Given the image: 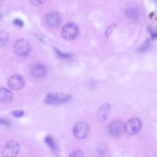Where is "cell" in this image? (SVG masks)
Returning <instances> with one entry per match:
<instances>
[{
	"instance_id": "1",
	"label": "cell",
	"mask_w": 157,
	"mask_h": 157,
	"mask_svg": "<svg viewBox=\"0 0 157 157\" xmlns=\"http://www.w3.org/2000/svg\"><path fill=\"white\" fill-rule=\"evenodd\" d=\"M72 98L71 95L65 93H49L44 99V102L49 105H59L69 101Z\"/></svg>"
},
{
	"instance_id": "2",
	"label": "cell",
	"mask_w": 157,
	"mask_h": 157,
	"mask_svg": "<svg viewBox=\"0 0 157 157\" xmlns=\"http://www.w3.org/2000/svg\"><path fill=\"white\" fill-rule=\"evenodd\" d=\"M19 146L16 141L10 140L4 145L1 150L2 157H16L19 151Z\"/></svg>"
},
{
	"instance_id": "3",
	"label": "cell",
	"mask_w": 157,
	"mask_h": 157,
	"mask_svg": "<svg viewBox=\"0 0 157 157\" xmlns=\"http://www.w3.org/2000/svg\"><path fill=\"white\" fill-rule=\"evenodd\" d=\"M78 29L77 25L75 23L69 22L63 27L61 32L62 37L67 41L75 39L78 35Z\"/></svg>"
},
{
	"instance_id": "4",
	"label": "cell",
	"mask_w": 157,
	"mask_h": 157,
	"mask_svg": "<svg viewBox=\"0 0 157 157\" xmlns=\"http://www.w3.org/2000/svg\"><path fill=\"white\" fill-rule=\"evenodd\" d=\"M30 50L31 45L30 43L25 38L18 39L13 45V51L18 56H25L29 53Z\"/></svg>"
},
{
	"instance_id": "5",
	"label": "cell",
	"mask_w": 157,
	"mask_h": 157,
	"mask_svg": "<svg viewBox=\"0 0 157 157\" xmlns=\"http://www.w3.org/2000/svg\"><path fill=\"white\" fill-rule=\"evenodd\" d=\"M141 126V122L139 119L132 118L124 124V131L128 135H134L140 131Z\"/></svg>"
},
{
	"instance_id": "6",
	"label": "cell",
	"mask_w": 157,
	"mask_h": 157,
	"mask_svg": "<svg viewBox=\"0 0 157 157\" xmlns=\"http://www.w3.org/2000/svg\"><path fill=\"white\" fill-rule=\"evenodd\" d=\"M90 130L89 125L86 122L79 121L77 123L73 128V132L74 136L79 139L85 138Z\"/></svg>"
},
{
	"instance_id": "7",
	"label": "cell",
	"mask_w": 157,
	"mask_h": 157,
	"mask_svg": "<svg viewBox=\"0 0 157 157\" xmlns=\"http://www.w3.org/2000/svg\"><path fill=\"white\" fill-rule=\"evenodd\" d=\"M108 131L112 136L119 137L123 134L124 131V124L121 120L114 121L109 125Z\"/></svg>"
},
{
	"instance_id": "8",
	"label": "cell",
	"mask_w": 157,
	"mask_h": 157,
	"mask_svg": "<svg viewBox=\"0 0 157 157\" xmlns=\"http://www.w3.org/2000/svg\"><path fill=\"white\" fill-rule=\"evenodd\" d=\"M24 78L19 75H14L10 76L8 80L9 86L11 89L17 90L22 89L25 85Z\"/></svg>"
},
{
	"instance_id": "9",
	"label": "cell",
	"mask_w": 157,
	"mask_h": 157,
	"mask_svg": "<svg viewBox=\"0 0 157 157\" xmlns=\"http://www.w3.org/2000/svg\"><path fill=\"white\" fill-rule=\"evenodd\" d=\"M45 19L47 24L49 26L52 27H56L60 23L61 17L59 12L52 11L46 14Z\"/></svg>"
},
{
	"instance_id": "10",
	"label": "cell",
	"mask_w": 157,
	"mask_h": 157,
	"mask_svg": "<svg viewBox=\"0 0 157 157\" xmlns=\"http://www.w3.org/2000/svg\"><path fill=\"white\" fill-rule=\"evenodd\" d=\"M111 110V106L108 103L101 105L99 108L97 112V117L100 121H104L108 118Z\"/></svg>"
},
{
	"instance_id": "11",
	"label": "cell",
	"mask_w": 157,
	"mask_h": 157,
	"mask_svg": "<svg viewBox=\"0 0 157 157\" xmlns=\"http://www.w3.org/2000/svg\"><path fill=\"white\" fill-rule=\"evenodd\" d=\"M31 73L32 76L36 78H43L46 75V70L43 65L37 64L32 67Z\"/></svg>"
},
{
	"instance_id": "12",
	"label": "cell",
	"mask_w": 157,
	"mask_h": 157,
	"mask_svg": "<svg viewBox=\"0 0 157 157\" xmlns=\"http://www.w3.org/2000/svg\"><path fill=\"white\" fill-rule=\"evenodd\" d=\"M13 99V94L10 90L4 88H0V100L2 102L9 104L11 102Z\"/></svg>"
},
{
	"instance_id": "13",
	"label": "cell",
	"mask_w": 157,
	"mask_h": 157,
	"mask_svg": "<svg viewBox=\"0 0 157 157\" xmlns=\"http://www.w3.org/2000/svg\"><path fill=\"white\" fill-rule=\"evenodd\" d=\"M125 15L131 19H136L140 15L139 10L136 8L131 7L126 9L125 11Z\"/></svg>"
},
{
	"instance_id": "14",
	"label": "cell",
	"mask_w": 157,
	"mask_h": 157,
	"mask_svg": "<svg viewBox=\"0 0 157 157\" xmlns=\"http://www.w3.org/2000/svg\"><path fill=\"white\" fill-rule=\"evenodd\" d=\"M44 141L46 144L52 150L56 149V145L52 138L50 136H48L44 139Z\"/></svg>"
},
{
	"instance_id": "15",
	"label": "cell",
	"mask_w": 157,
	"mask_h": 157,
	"mask_svg": "<svg viewBox=\"0 0 157 157\" xmlns=\"http://www.w3.org/2000/svg\"><path fill=\"white\" fill-rule=\"evenodd\" d=\"M8 39V34L5 30L0 31V44L3 45L6 44Z\"/></svg>"
},
{
	"instance_id": "16",
	"label": "cell",
	"mask_w": 157,
	"mask_h": 157,
	"mask_svg": "<svg viewBox=\"0 0 157 157\" xmlns=\"http://www.w3.org/2000/svg\"><path fill=\"white\" fill-rule=\"evenodd\" d=\"M150 40L147 39L145 43L142 46L137 50V52L139 53H142L147 51L151 47V44L149 43Z\"/></svg>"
},
{
	"instance_id": "17",
	"label": "cell",
	"mask_w": 157,
	"mask_h": 157,
	"mask_svg": "<svg viewBox=\"0 0 157 157\" xmlns=\"http://www.w3.org/2000/svg\"><path fill=\"white\" fill-rule=\"evenodd\" d=\"M54 50L58 56L61 58H68L71 56L70 54L63 52L57 48H55Z\"/></svg>"
},
{
	"instance_id": "18",
	"label": "cell",
	"mask_w": 157,
	"mask_h": 157,
	"mask_svg": "<svg viewBox=\"0 0 157 157\" xmlns=\"http://www.w3.org/2000/svg\"><path fill=\"white\" fill-rule=\"evenodd\" d=\"M11 114L15 117L19 118L24 115V112L22 110H14L11 112Z\"/></svg>"
},
{
	"instance_id": "19",
	"label": "cell",
	"mask_w": 157,
	"mask_h": 157,
	"mask_svg": "<svg viewBox=\"0 0 157 157\" xmlns=\"http://www.w3.org/2000/svg\"><path fill=\"white\" fill-rule=\"evenodd\" d=\"M69 157H84V156L81 151L78 150H75L70 153Z\"/></svg>"
},
{
	"instance_id": "20",
	"label": "cell",
	"mask_w": 157,
	"mask_h": 157,
	"mask_svg": "<svg viewBox=\"0 0 157 157\" xmlns=\"http://www.w3.org/2000/svg\"><path fill=\"white\" fill-rule=\"evenodd\" d=\"M116 25L115 24L110 25L106 29L105 31V35L109 37L111 34L113 29L116 27Z\"/></svg>"
},
{
	"instance_id": "21",
	"label": "cell",
	"mask_w": 157,
	"mask_h": 157,
	"mask_svg": "<svg viewBox=\"0 0 157 157\" xmlns=\"http://www.w3.org/2000/svg\"><path fill=\"white\" fill-rule=\"evenodd\" d=\"M13 23L15 25L19 27H23L24 24L23 21L18 18L14 19L13 21Z\"/></svg>"
},
{
	"instance_id": "22",
	"label": "cell",
	"mask_w": 157,
	"mask_h": 157,
	"mask_svg": "<svg viewBox=\"0 0 157 157\" xmlns=\"http://www.w3.org/2000/svg\"><path fill=\"white\" fill-rule=\"evenodd\" d=\"M44 0H30V3L33 6H38L41 5L45 2Z\"/></svg>"
},
{
	"instance_id": "23",
	"label": "cell",
	"mask_w": 157,
	"mask_h": 157,
	"mask_svg": "<svg viewBox=\"0 0 157 157\" xmlns=\"http://www.w3.org/2000/svg\"><path fill=\"white\" fill-rule=\"evenodd\" d=\"M0 123L2 124L7 126H9L10 125V123L8 121L4 119H3L0 118Z\"/></svg>"
},
{
	"instance_id": "24",
	"label": "cell",
	"mask_w": 157,
	"mask_h": 157,
	"mask_svg": "<svg viewBox=\"0 0 157 157\" xmlns=\"http://www.w3.org/2000/svg\"><path fill=\"white\" fill-rule=\"evenodd\" d=\"M97 150L98 154L102 156L105 154V151L104 149L103 148H101V147L98 148Z\"/></svg>"
},
{
	"instance_id": "25",
	"label": "cell",
	"mask_w": 157,
	"mask_h": 157,
	"mask_svg": "<svg viewBox=\"0 0 157 157\" xmlns=\"http://www.w3.org/2000/svg\"><path fill=\"white\" fill-rule=\"evenodd\" d=\"M151 33V37L152 39H154L157 38V32L152 31Z\"/></svg>"
},
{
	"instance_id": "26",
	"label": "cell",
	"mask_w": 157,
	"mask_h": 157,
	"mask_svg": "<svg viewBox=\"0 0 157 157\" xmlns=\"http://www.w3.org/2000/svg\"><path fill=\"white\" fill-rule=\"evenodd\" d=\"M154 15V13L153 12H151L149 15V18L151 19L152 18V17H153Z\"/></svg>"
},
{
	"instance_id": "27",
	"label": "cell",
	"mask_w": 157,
	"mask_h": 157,
	"mask_svg": "<svg viewBox=\"0 0 157 157\" xmlns=\"http://www.w3.org/2000/svg\"><path fill=\"white\" fill-rule=\"evenodd\" d=\"M147 29L149 32L151 33L152 31L151 28L150 26H148L147 28Z\"/></svg>"
}]
</instances>
